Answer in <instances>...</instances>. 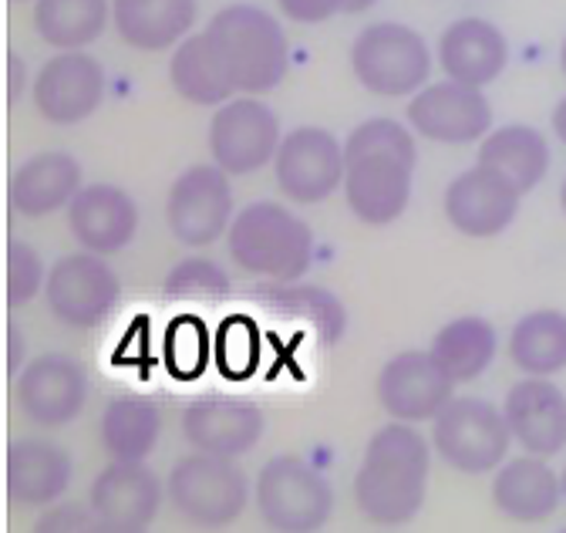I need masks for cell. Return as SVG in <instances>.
<instances>
[{"label":"cell","instance_id":"obj_1","mask_svg":"<svg viewBox=\"0 0 566 533\" xmlns=\"http://www.w3.org/2000/svg\"><path fill=\"white\" fill-rule=\"evenodd\" d=\"M418 149L411 128L395 118H368L344 143V196L368 227L395 223L415 182Z\"/></svg>","mask_w":566,"mask_h":533},{"label":"cell","instance_id":"obj_2","mask_svg":"<svg viewBox=\"0 0 566 533\" xmlns=\"http://www.w3.org/2000/svg\"><path fill=\"white\" fill-rule=\"evenodd\" d=\"M432 449L415 422H388L368 439L361 470L354 473V503L378 526H401L418 516L429 483Z\"/></svg>","mask_w":566,"mask_h":533},{"label":"cell","instance_id":"obj_3","mask_svg":"<svg viewBox=\"0 0 566 533\" xmlns=\"http://www.w3.org/2000/svg\"><path fill=\"white\" fill-rule=\"evenodd\" d=\"M240 95L273 92L291 69V44L280 21L256 4H230L206 24Z\"/></svg>","mask_w":566,"mask_h":533},{"label":"cell","instance_id":"obj_4","mask_svg":"<svg viewBox=\"0 0 566 533\" xmlns=\"http://www.w3.org/2000/svg\"><path fill=\"white\" fill-rule=\"evenodd\" d=\"M227 247L237 266L270 281H297L311 271L314 260L311 227L273 199H256L233 217Z\"/></svg>","mask_w":566,"mask_h":533},{"label":"cell","instance_id":"obj_5","mask_svg":"<svg viewBox=\"0 0 566 533\" xmlns=\"http://www.w3.org/2000/svg\"><path fill=\"white\" fill-rule=\"evenodd\" d=\"M350 72L371 95L405 98L429 85L432 51L415 28L398 21H378L354 38Z\"/></svg>","mask_w":566,"mask_h":533},{"label":"cell","instance_id":"obj_6","mask_svg":"<svg viewBox=\"0 0 566 533\" xmlns=\"http://www.w3.org/2000/svg\"><path fill=\"white\" fill-rule=\"evenodd\" d=\"M513 432L506 412L485 398H449V406L432 419V449L452 470L479 477L503 466Z\"/></svg>","mask_w":566,"mask_h":533},{"label":"cell","instance_id":"obj_7","mask_svg":"<svg viewBox=\"0 0 566 533\" xmlns=\"http://www.w3.org/2000/svg\"><path fill=\"white\" fill-rule=\"evenodd\" d=\"M253 497L263 523L283 533L321 530L334 513L331 483L297 456H273L263 462Z\"/></svg>","mask_w":566,"mask_h":533},{"label":"cell","instance_id":"obj_8","mask_svg":"<svg viewBox=\"0 0 566 533\" xmlns=\"http://www.w3.org/2000/svg\"><path fill=\"white\" fill-rule=\"evenodd\" d=\"M166 487L172 506L196 526H230L250 500V483L233 456L199 449L172 466Z\"/></svg>","mask_w":566,"mask_h":533},{"label":"cell","instance_id":"obj_9","mask_svg":"<svg viewBox=\"0 0 566 533\" xmlns=\"http://www.w3.org/2000/svg\"><path fill=\"white\" fill-rule=\"evenodd\" d=\"M118 297H122L118 274L102 260V253L92 250L67 253L48 271L44 301L54 321L64 327L75 331L98 327L115 311Z\"/></svg>","mask_w":566,"mask_h":533},{"label":"cell","instance_id":"obj_10","mask_svg":"<svg viewBox=\"0 0 566 533\" xmlns=\"http://www.w3.org/2000/svg\"><path fill=\"white\" fill-rule=\"evenodd\" d=\"M166 223L186 247H209L233 223V189L223 166H189L166 196Z\"/></svg>","mask_w":566,"mask_h":533},{"label":"cell","instance_id":"obj_11","mask_svg":"<svg viewBox=\"0 0 566 533\" xmlns=\"http://www.w3.org/2000/svg\"><path fill=\"white\" fill-rule=\"evenodd\" d=\"M276 149H280V118L256 95L223 102L209 122L212 163L223 166L230 176L260 173L266 163H273Z\"/></svg>","mask_w":566,"mask_h":533},{"label":"cell","instance_id":"obj_12","mask_svg":"<svg viewBox=\"0 0 566 533\" xmlns=\"http://www.w3.org/2000/svg\"><path fill=\"white\" fill-rule=\"evenodd\" d=\"M276 189L294 203L314 207L344 186V146L321 125H301L280 139L273 156Z\"/></svg>","mask_w":566,"mask_h":533},{"label":"cell","instance_id":"obj_13","mask_svg":"<svg viewBox=\"0 0 566 533\" xmlns=\"http://www.w3.org/2000/svg\"><path fill=\"white\" fill-rule=\"evenodd\" d=\"M405 115L421 139L446 143V146L479 143L492 128V105H489L485 92L452 82V79L418 88L411 95Z\"/></svg>","mask_w":566,"mask_h":533},{"label":"cell","instance_id":"obj_14","mask_svg":"<svg viewBox=\"0 0 566 533\" xmlns=\"http://www.w3.org/2000/svg\"><path fill=\"white\" fill-rule=\"evenodd\" d=\"M34 108L51 125H78L92 118L105 98L102 61L82 51H57L34 79Z\"/></svg>","mask_w":566,"mask_h":533},{"label":"cell","instance_id":"obj_15","mask_svg":"<svg viewBox=\"0 0 566 533\" xmlns=\"http://www.w3.org/2000/svg\"><path fill=\"white\" fill-rule=\"evenodd\" d=\"M14 395L21 412L34 426L57 429L82 416L88 403V372L71 355L48 352L21 368L14 382Z\"/></svg>","mask_w":566,"mask_h":533},{"label":"cell","instance_id":"obj_16","mask_svg":"<svg viewBox=\"0 0 566 533\" xmlns=\"http://www.w3.org/2000/svg\"><path fill=\"white\" fill-rule=\"evenodd\" d=\"M523 189L510 182L503 173H495L489 166H472L459 173L449 189H446V220L472 240H485L503 233L523 203Z\"/></svg>","mask_w":566,"mask_h":533},{"label":"cell","instance_id":"obj_17","mask_svg":"<svg viewBox=\"0 0 566 533\" xmlns=\"http://www.w3.org/2000/svg\"><path fill=\"white\" fill-rule=\"evenodd\" d=\"M455 382L442 372L432 352H401L378 372V403L391 419L429 422L452 398Z\"/></svg>","mask_w":566,"mask_h":533},{"label":"cell","instance_id":"obj_18","mask_svg":"<svg viewBox=\"0 0 566 533\" xmlns=\"http://www.w3.org/2000/svg\"><path fill=\"white\" fill-rule=\"evenodd\" d=\"M159 503H163V483L142 462L115 459L92 483V510L98 516V530L108 533L149 530L159 513Z\"/></svg>","mask_w":566,"mask_h":533},{"label":"cell","instance_id":"obj_19","mask_svg":"<svg viewBox=\"0 0 566 533\" xmlns=\"http://www.w3.org/2000/svg\"><path fill=\"white\" fill-rule=\"evenodd\" d=\"M182 436L199 452L243 456L263 436V412L250 398L202 395L182 412Z\"/></svg>","mask_w":566,"mask_h":533},{"label":"cell","instance_id":"obj_20","mask_svg":"<svg viewBox=\"0 0 566 533\" xmlns=\"http://www.w3.org/2000/svg\"><path fill=\"white\" fill-rule=\"evenodd\" d=\"M513 439L533 456H556L566 446V395L543 375H526L503 403Z\"/></svg>","mask_w":566,"mask_h":533},{"label":"cell","instance_id":"obj_21","mask_svg":"<svg viewBox=\"0 0 566 533\" xmlns=\"http://www.w3.org/2000/svg\"><path fill=\"white\" fill-rule=\"evenodd\" d=\"M67 227L85 250L108 257L132 243L138 230V207L125 189L112 182H92L82 186L67 203Z\"/></svg>","mask_w":566,"mask_h":533},{"label":"cell","instance_id":"obj_22","mask_svg":"<svg viewBox=\"0 0 566 533\" xmlns=\"http://www.w3.org/2000/svg\"><path fill=\"white\" fill-rule=\"evenodd\" d=\"M436 54L446 79L472 88H485L506 72L510 41L485 18H459L442 31Z\"/></svg>","mask_w":566,"mask_h":533},{"label":"cell","instance_id":"obj_23","mask_svg":"<svg viewBox=\"0 0 566 533\" xmlns=\"http://www.w3.org/2000/svg\"><path fill=\"white\" fill-rule=\"evenodd\" d=\"M563 500V483L553 473L546 456H516L495 470L492 506L516 523H543L556 513Z\"/></svg>","mask_w":566,"mask_h":533},{"label":"cell","instance_id":"obj_24","mask_svg":"<svg viewBox=\"0 0 566 533\" xmlns=\"http://www.w3.org/2000/svg\"><path fill=\"white\" fill-rule=\"evenodd\" d=\"M8 497L21 506H48L71 487V456L38 436L14 439L4 462Z\"/></svg>","mask_w":566,"mask_h":533},{"label":"cell","instance_id":"obj_25","mask_svg":"<svg viewBox=\"0 0 566 533\" xmlns=\"http://www.w3.org/2000/svg\"><path fill=\"white\" fill-rule=\"evenodd\" d=\"M82 189V166L67 153H38L11 176V210L41 220L64 210Z\"/></svg>","mask_w":566,"mask_h":533},{"label":"cell","instance_id":"obj_26","mask_svg":"<svg viewBox=\"0 0 566 533\" xmlns=\"http://www.w3.org/2000/svg\"><path fill=\"white\" fill-rule=\"evenodd\" d=\"M196 0H112V24L135 51H169L196 28Z\"/></svg>","mask_w":566,"mask_h":533},{"label":"cell","instance_id":"obj_27","mask_svg":"<svg viewBox=\"0 0 566 533\" xmlns=\"http://www.w3.org/2000/svg\"><path fill=\"white\" fill-rule=\"evenodd\" d=\"M169 85L179 98H186L189 105H202V108H220L223 102L237 95V85L206 28L182 38L172 48Z\"/></svg>","mask_w":566,"mask_h":533},{"label":"cell","instance_id":"obj_28","mask_svg":"<svg viewBox=\"0 0 566 533\" xmlns=\"http://www.w3.org/2000/svg\"><path fill=\"white\" fill-rule=\"evenodd\" d=\"M479 163L495 169V173H503L523 192H533L543 182V176L549 173V163H553L549 139L533 125L513 122V125L489 132V136L482 139Z\"/></svg>","mask_w":566,"mask_h":533},{"label":"cell","instance_id":"obj_29","mask_svg":"<svg viewBox=\"0 0 566 533\" xmlns=\"http://www.w3.org/2000/svg\"><path fill=\"white\" fill-rule=\"evenodd\" d=\"M112 21V0H34L31 24L54 51H82L95 44Z\"/></svg>","mask_w":566,"mask_h":533},{"label":"cell","instance_id":"obj_30","mask_svg":"<svg viewBox=\"0 0 566 533\" xmlns=\"http://www.w3.org/2000/svg\"><path fill=\"white\" fill-rule=\"evenodd\" d=\"M253 301L263 311H270L273 317H280V321L307 324L314 335H317L321 345H331V342H337L344 335V324H347L344 307L324 288H311V284L307 288L304 284L291 288V281H280V288H260V291H253Z\"/></svg>","mask_w":566,"mask_h":533},{"label":"cell","instance_id":"obj_31","mask_svg":"<svg viewBox=\"0 0 566 533\" xmlns=\"http://www.w3.org/2000/svg\"><path fill=\"white\" fill-rule=\"evenodd\" d=\"M429 352L442 365V372L459 385L479 378L492 365L495 352H500V335H495V327L485 317L465 314L439 331Z\"/></svg>","mask_w":566,"mask_h":533},{"label":"cell","instance_id":"obj_32","mask_svg":"<svg viewBox=\"0 0 566 533\" xmlns=\"http://www.w3.org/2000/svg\"><path fill=\"white\" fill-rule=\"evenodd\" d=\"M510 358L523 375H559L566 368V314L553 307L523 314L510 335Z\"/></svg>","mask_w":566,"mask_h":533},{"label":"cell","instance_id":"obj_33","mask_svg":"<svg viewBox=\"0 0 566 533\" xmlns=\"http://www.w3.org/2000/svg\"><path fill=\"white\" fill-rule=\"evenodd\" d=\"M163 419L153 398L142 395H118L108 403L102 416V442L112 459L142 462L159 442Z\"/></svg>","mask_w":566,"mask_h":533},{"label":"cell","instance_id":"obj_34","mask_svg":"<svg viewBox=\"0 0 566 533\" xmlns=\"http://www.w3.org/2000/svg\"><path fill=\"white\" fill-rule=\"evenodd\" d=\"M163 294H166V301H176V304L212 307L230 294V278L223 274L220 263H212L206 257H189L169 271Z\"/></svg>","mask_w":566,"mask_h":533},{"label":"cell","instance_id":"obj_35","mask_svg":"<svg viewBox=\"0 0 566 533\" xmlns=\"http://www.w3.org/2000/svg\"><path fill=\"white\" fill-rule=\"evenodd\" d=\"M44 284H48V271H44L41 253L24 240H11L8 243V304L24 307L28 301L38 297Z\"/></svg>","mask_w":566,"mask_h":533},{"label":"cell","instance_id":"obj_36","mask_svg":"<svg viewBox=\"0 0 566 533\" xmlns=\"http://www.w3.org/2000/svg\"><path fill=\"white\" fill-rule=\"evenodd\" d=\"M280 14L297 24H324L334 14H344V0H276Z\"/></svg>","mask_w":566,"mask_h":533},{"label":"cell","instance_id":"obj_37","mask_svg":"<svg viewBox=\"0 0 566 533\" xmlns=\"http://www.w3.org/2000/svg\"><path fill=\"white\" fill-rule=\"evenodd\" d=\"M38 530H98V516L95 510L85 513L82 506H54L38 520Z\"/></svg>","mask_w":566,"mask_h":533},{"label":"cell","instance_id":"obj_38","mask_svg":"<svg viewBox=\"0 0 566 533\" xmlns=\"http://www.w3.org/2000/svg\"><path fill=\"white\" fill-rule=\"evenodd\" d=\"M202 355H206V342H202V324L196 327L192 342H186V317L176 331V352L169 355V362L179 368V372H199L202 368Z\"/></svg>","mask_w":566,"mask_h":533},{"label":"cell","instance_id":"obj_39","mask_svg":"<svg viewBox=\"0 0 566 533\" xmlns=\"http://www.w3.org/2000/svg\"><path fill=\"white\" fill-rule=\"evenodd\" d=\"M28 85V69H24V58L21 54H8V105H18Z\"/></svg>","mask_w":566,"mask_h":533},{"label":"cell","instance_id":"obj_40","mask_svg":"<svg viewBox=\"0 0 566 533\" xmlns=\"http://www.w3.org/2000/svg\"><path fill=\"white\" fill-rule=\"evenodd\" d=\"M24 368V338H21V327L11 321L8 324V375L18 378Z\"/></svg>","mask_w":566,"mask_h":533},{"label":"cell","instance_id":"obj_41","mask_svg":"<svg viewBox=\"0 0 566 533\" xmlns=\"http://www.w3.org/2000/svg\"><path fill=\"white\" fill-rule=\"evenodd\" d=\"M553 132H556V139L566 146V98H559V105L553 108Z\"/></svg>","mask_w":566,"mask_h":533},{"label":"cell","instance_id":"obj_42","mask_svg":"<svg viewBox=\"0 0 566 533\" xmlns=\"http://www.w3.org/2000/svg\"><path fill=\"white\" fill-rule=\"evenodd\" d=\"M378 4V0H344V14H365Z\"/></svg>","mask_w":566,"mask_h":533},{"label":"cell","instance_id":"obj_43","mask_svg":"<svg viewBox=\"0 0 566 533\" xmlns=\"http://www.w3.org/2000/svg\"><path fill=\"white\" fill-rule=\"evenodd\" d=\"M559 69H563V79H566V38L559 44Z\"/></svg>","mask_w":566,"mask_h":533},{"label":"cell","instance_id":"obj_44","mask_svg":"<svg viewBox=\"0 0 566 533\" xmlns=\"http://www.w3.org/2000/svg\"><path fill=\"white\" fill-rule=\"evenodd\" d=\"M559 207H563V213H566V179H563V186H559Z\"/></svg>","mask_w":566,"mask_h":533},{"label":"cell","instance_id":"obj_45","mask_svg":"<svg viewBox=\"0 0 566 533\" xmlns=\"http://www.w3.org/2000/svg\"><path fill=\"white\" fill-rule=\"evenodd\" d=\"M559 483H563V500H566V466H563V473H559Z\"/></svg>","mask_w":566,"mask_h":533},{"label":"cell","instance_id":"obj_46","mask_svg":"<svg viewBox=\"0 0 566 533\" xmlns=\"http://www.w3.org/2000/svg\"><path fill=\"white\" fill-rule=\"evenodd\" d=\"M14 4H31V0H14Z\"/></svg>","mask_w":566,"mask_h":533}]
</instances>
